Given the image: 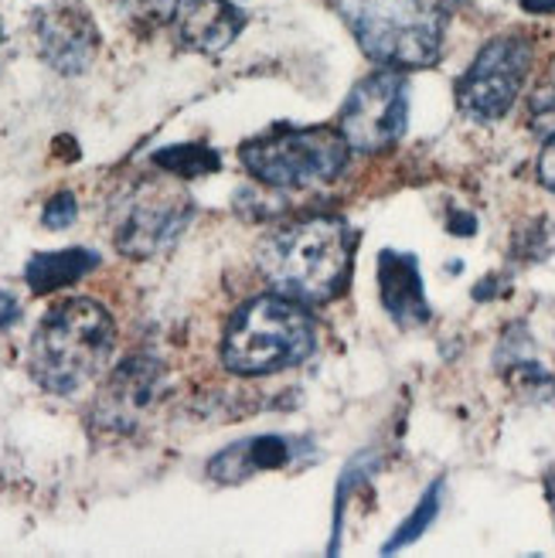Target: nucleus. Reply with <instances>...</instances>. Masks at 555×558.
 Returning <instances> with one entry per match:
<instances>
[{"label":"nucleus","instance_id":"21","mask_svg":"<svg viewBox=\"0 0 555 558\" xmlns=\"http://www.w3.org/2000/svg\"><path fill=\"white\" fill-rule=\"evenodd\" d=\"M521 8L529 14H555V0H521Z\"/></svg>","mask_w":555,"mask_h":558},{"label":"nucleus","instance_id":"2","mask_svg":"<svg viewBox=\"0 0 555 558\" xmlns=\"http://www.w3.org/2000/svg\"><path fill=\"white\" fill-rule=\"evenodd\" d=\"M117 324L102 303L89 296H69L41 317L27 368L51 396H75L89 378L102 372L113 354Z\"/></svg>","mask_w":555,"mask_h":558},{"label":"nucleus","instance_id":"17","mask_svg":"<svg viewBox=\"0 0 555 558\" xmlns=\"http://www.w3.org/2000/svg\"><path fill=\"white\" fill-rule=\"evenodd\" d=\"M75 215H79V202L72 191H55L51 198L41 208V226L48 232H65L69 226H75Z\"/></svg>","mask_w":555,"mask_h":558},{"label":"nucleus","instance_id":"12","mask_svg":"<svg viewBox=\"0 0 555 558\" xmlns=\"http://www.w3.org/2000/svg\"><path fill=\"white\" fill-rule=\"evenodd\" d=\"M160 385V368L147 357H130L126 365L117 368V375L109 378L102 399L96 402L99 409V423L109 429H123L130 426V418L147 409L157 396Z\"/></svg>","mask_w":555,"mask_h":558},{"label":"nucleus","instance_id":"9","mask_svg":"<svg viewBox=\"0 0 555 558\" xmlns=\"http://www.w3.org/2000/svg\"><path fill=\"white\" fill-rule=\"evenodd\" d=\"M35 32L41 45V59L62 75L86 72L99 51L96 21L86 8L75 4V0H62V4L38 11Z\"/></svg>","mask_w":555,"mask_h":558},{"label":"nucleus","instance_id":"13","mask_svg":"<svg viewBox=\"0 0 555 558\" xmlns=\"http://www.w3.org/2000/svg\"><path fill=\"white\" fill-rule=\"evenodd\" d=\"M293 460V442L283 436H249L212 457L208 477L215 484H242L253 473L280 470Z\"/></svg>","mask_w":555,"mask_h":558},{"label":"nucleus","instance_id":"4","mask_svg":"<svg viewBox=\"0 0 555 558\" xmlns=\"http://www.w3.org/2000/svg\"><path fill=\"white\" fill-rule=\"evenodd\" d=\"M317 348L311 314L283 293L245 300L229 320L221 361L236 375H273L303 365Z\"/></svg>","mask_w":555,"mask_h":558},{"label":"nucleus","instance_id":"10","mask_svg":"<svg viewBox=\"0 0 555 558\" xmlns=\"http://www.w3.org/2000/svg\"><path fill=\"white\" fill-rule=\"evenodd\" d=\"M174 32L184 48L218 54L242 32V11L232 0H174Z\"/></svg>","mask_w":555,"mask_h":558},{"label":"nucleus","instance_id":"7","mask_svg":"<svg viewBox=\"0 0 555 558\" xmlns=\"http://www.w3.org/2000/svg\"><path fill=\"white\" fill-rule=\"evenodd\" d=\"M409 123V86L399 69H382L351 89L341 109V133L358 154H378L402 140Z\"/></svg>","mask_w":555,"mask_h":558},{"label":"nucleus","instance_id":"3","mask_svg":"<svg viewBox=\"0 0 555 558\" xmlns=\"http://www.w3.org/2000/svg\"><path fill=\"white\" fill-rule=\"evenodd\" d=\"M454 0H341L351 35L385 69H426L439 59Z\"/></svg>","mask_w":555,"mask_h":558},{"label":"nucleus","instance_id":"5","mask_svg":"<svg viewBox=\"0 0 555 558\" xmlns=\"http://www.w3.org/2000/svg\"><path fill=\"white\" fill-rule=\"evenodd\" d=\"M239 157L249 174L276 191H307L338 181L348 167L351 147L345 133L311 126L245 140Z\"/></svg>","mask_w":555,"mask_h":558},{"label":"nucleus","instance_id":"8","mask_svg":"<svg viewBox=\"0 0 555 558\" xmlns=\"http://www.w3.org/2000/svg\"><path fill=\"white\" fill-rule=\"evenodd\" d=\"M191 215L194 205L184 191L168 184H144L130 198L117 226V248L130 259H150L181 239Z\"/></svg>","mask_w":555,"mask_h":558},{"label":"nucleus","instance_id":"1","mask_svg":"<svg viewBox=\"0 0 555 558\" xmlns=\"http://www.w3.org/2000/svg\"><path fill=\"white\" fill-rule=\"evenodd\" d=\"M354 235L338 215H311L276 229L260 245L266 283L297 303L335 300L351 272Z\"/></svg>","mask_w":555,"mask_h":558},{"label":"nucleus","instance_id":"20","mask_svg":"<svg viewBox=\"0 0 555 558\" xmlns=\"http://www.w3.org/2000/svg\"><path fill=\"white\" fill-rule=\"evenodd\" d=\"M17 317H21V303H17V296L8 293V290H0V330L11 327V324H17Z\"/></svg>","mask_w":555,"mask_h":558},{"label":"nucleus","instance_id":"14","mask_svg":"<svg viewBox=\"0 0 555 558\" xmlns=\"http://www.w3.org/2000/svg\"><path fill=\"white\" fill-rule=\"evenodd\" d=\"M99 266V253L93 248H62V253H38L27 259L24 266V283L35 296H51L72 283H79L82 276H89Z\"/></svg>","mask_w":555,"mask_h":558},{"label":"nucleus","instance_id":"6","mask_svg":"<svg viewBox=\"0 0 555 558\" xmlns=\"http://www.w3.org/2000/svg\"><path fill=\"white\" fill-rule=\"evenodd\" d=\"M529 72L532 45L518 35H502L478 51L474 65L457 82V102L474 120H502L515 106Z\"/></svg>","mask_w":555,"mask_h":558},{"label":"nucleus","instance_id":"15","mask_svg":"<svg viewBox=\"0 0 555 558\" xmlns=\"http://www.w3.org/2000/svg\"><path fill=\"white\" fill-rule=\"evenodd\" d=\"M160 171H168L181 181H194V178H205L215 174L221 167V157L205 147V144H174V147H164L150 157Z\"/></svg>","mask_w":555,"mask_h":558},{"label":"nucleus","instance_id":"22","mask_svg":"<svg viewBox=\"0 0 555 558\" xmlns=\"http://www.w3.org/2000/svg\"><path fill=\"white\" fill-rule=\"evenodd\" d=\"M548 500H552V511H555V477L548 481Z\"/></svg>","mask_w":555,"mask_h":558},{"label":"nucleus","instance_id":"18","mask_svg":"<svg viewBox=\"0 0 555 558\" xmlns=\"http://www.w3.org/2000/svg\"><path fill=\"white\" fill-rule=\"evenodd\" d=\"M126 8L136 17H147V21H160L164 14H174V0H126Z\"/></svg>","mask_w":555,"mask_h":558},{"label":"nucleus","instance_id":"11","mask_svg":"<svg viewBox=\"0 0 555 558\" xmlns=\"http://www.w3.org/2000/svg\"><path fill=\"white\" fill-rule=\"evenodd\" d=\"M378 293L388 317L402 327H420L430 320V303L423 290V276L412 256L406 253H382L378 256Z\"/></svg>","mask_w":555,"mask_h":558},{"label":"nucleus","instance_id":"19","mask_svg":"<svg viewBox=\"0 0 555 558\" xmlns=\"http://www.w3.org/2000/svg\"><path fill=\"white\" fill-rule=\"evenodd\" d=\"M539 178L548 191H555V136L545 144L542 157H539Z\"/></svg>","mask_w":555,"mask_h":558},{"label":"nucleus","instance_id":"16","mask_svg":"<svg viewBox=\"0 0 555 558\" xmlns=\"http://www.w3.org/2000/svg\"><path fill=\"white\" fill-rule=\"evenodd\" d=\"M439 484H433L430 487V494L420 500V508H415L412 514H409V521L399 527V532L393 535V538H388V545L382 548L385 555H393V551H399V548H406V545H412L415 538H420L423 532H426V527L433 524V518H436V511H439Z\"/></svg>","mask_w":555,"mask_h":558}]
</instances>
